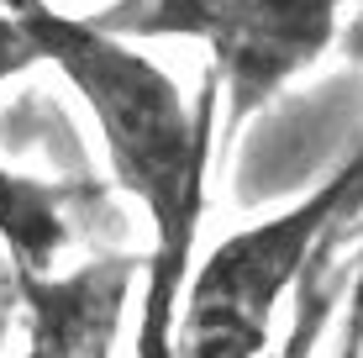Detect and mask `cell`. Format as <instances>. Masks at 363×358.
<instances>
[{"label": "cell", "mask_w": 363, "mask_h": 358, "mask_svg": "<svg viewBox=\"0 0 363 358\" xmlns=\"http://www.w3.org/2000/svg\"><path fill=\"white\" fill-rule=\"evenodd\" d=\"M363 0H111L95 27L121 43H200L221 101V147L284 84L332 53L342 11Z\"/></svg>", "instance_id": "cell-3"}, {"label": "cell", "mask_w": 363, "mask_h": 358, "mask_svg": "<svg viewBox=\"0 0 363 358\" xmlns=\"http://www.w3.org/2000/svg\"><path fill=\"white\" fill-rule=\"evenodd\" d=\"M137 274V253H95L58 274H11L21 301L16 358H116Z\"/></svg>", "instance_id": "cell-4"}, {"label": "cell", "mask_w": 363, "mask_h": 358, "mask_svg": "<svg viewBox=\"0 0 363 358\" xmlns=\"http://www.w3.org/2000/svg\"><path fill=\"white\" fill-rule=\"evenodd\" d=\"M43 58H37V47H32V37L16 27V21L0 11V84L6 79H16V74H27V69H37Z\"/></svg>", "instance_id": "cell-6"}, {"label": "cell", "mask_w": 363, "mask_h": 358, "mask_svg": "<svg viewBox=\"0 0 363 358\" xmlns=\"http://www.w3.org/2000/svg\"><path fill=\"white\" fill-rule=\"evenodd\" d=\"M321 311H327V301L306 306V316H295L290 337H284L279 353H269V358H311V348H316V332H321Z\"/></svg>", "instance_id": "cell-7"}, {"label": "cell", "mask_w": 363, "mask_h": 358, "mask_svg": "<svg viewBox=\"0 0 363 358\" xmlns=\"http://www.w3.org/2000/svg\"><path fill=\"white\" fill-rule=\"evenodd\" d=\"M79 206L84 184L37 179L0 164V242L11 253V274H58V258L74 248Z\"/></svg>", "instance_id": "cell-5"}, {"label": "cell", "mask_w": 363, "mask_h": 358, "mask_svg": "<svg viewBox=\"0 0 363 358\" xmlns=\"http://www.w3.org/2000/svg\"><path fill=\"white\" fill-rule=\"evenodd\" d=\"M11 21L32 37L37 58L64 74V84L90 111L116 190L147 216L153 248L143 258V322L137 358H169L174 306L195 253V227L206 206V169L216 142V84L184 101L179 79L158 69L137 43L100 32L90 16L48 0H0Z\"/></svg>", "instance_id": "cell-1"}, {"label": "cell", "mask_w": 363, "mask_h": 358, "mask_svg": "<svg viewBox=\"0 0 363 358\" xmlns=\"http://www.w3.org/2000/svg\"><path fill=\"white\" fill-rule=\"evenodd\" d=\"M363 201V147L342 169H332L311 195L237 227L200 264H190L174 306L169 358H258L269 348L274 316L284 295L306 274L311 253L358 211Z\"/></svg>", "instance_id": "cell-2"}]
</instances>
